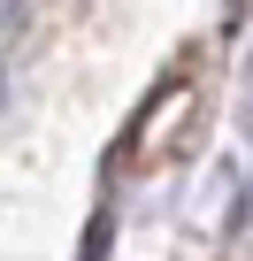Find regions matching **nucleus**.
Segmentation results:
<instances>
[{
	"label": "nucleus",
	"mask_w": 253,
	"mask_h": 261,
	"mask_svg": "<svg viewBox=\"0 0 253 261\" xmlns=\"http://www.w3.org/2000/svg\"><path fill=\"white\" fill-rule=\"evenodd\" d=\"M8 8H16V0H0V16H8Z\"/></svg>",
	"instance_id": "nucleus-1"
}]
</instances>
